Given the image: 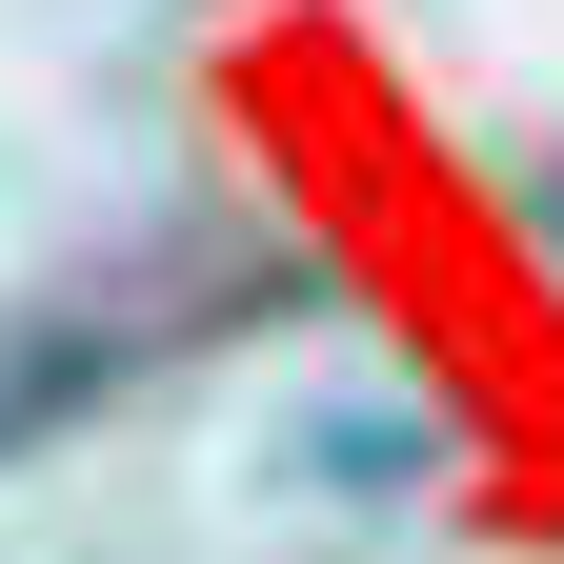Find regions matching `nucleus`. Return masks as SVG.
I'll use <instances>...</instances> for the list:
<instances>
[{"label": "nucleus", "instance_id": "2", "mask_svg": "<svg viewBox=\"0 0 564 564\" xmlns=\"http://www.w3.org/2000/svg\"><path fill=\"white\" fill-rule=\"evenodd\" d=\"M544 242H564V182H544Z\"/></svg>", "mask_w": 564, "mask_h": 564}, {"label": "nucleus", "instance_id": "1", "mask_svg": "<svg viewBox=\"0 0 564 564\" xmlns=\"http://www.w3.org/2000/svg\"><path fill=\"white\" fill-rule=\"evenodd\" d=\"M141 364V323H82V303H41V323H0V464L41 444V423H82L101 383Z\"/></svg>", "mask_w": 564, "mask_h": 564}]
</instances>
